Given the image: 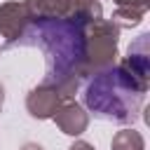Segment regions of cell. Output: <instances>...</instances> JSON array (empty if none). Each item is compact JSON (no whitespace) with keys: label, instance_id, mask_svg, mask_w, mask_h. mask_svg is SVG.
Masks as SVG:
<instances>
[{"label":"cell","instance_id":"8992f818","mask_svg":"<svg viewBox=\"0 0 150 150\" xmlns=\"http://www.w3.org/2000/svg\"><path fill=\"white\" fill-rule=\"evenodd\" d=\"M52 120L56 122V127H59L66 136H80V134H84L87 127H89V112H87L77 101H73V98L63 101V103L59 105V110L54 112Z\"/></svg>","mask_w":150,"mask_h":150},{"label":"cell","instance_id":"30bf717a","mask_svg":"<svg viewBox=\"0 0 150 150\" xmlns=\"http://www.w3.org/2000/svg\"><path fill=\"white\" fill-rule=\"evenodd\" d=\"M68 150H96V148H94L91 143H87V141H75Z\"/></svg>","mask_w":150,"mask_h":150},{"label":"cell","instance_id":"52a82bcc","mask_svg":"<svg viewBox=\"0 0 150 150\" xmlns=\"http://www.w3.org/2000/svg\"><path fill=\"white\" fill-rule=\"evenodd\" d=\"M110 150H145V141L136 129H122L112 136Z\"/></svg>","mask_w":150,"mask_h":150},{"label":"cell","instance_id":"6da1fadb","mask_svg":"<svg viewBox=\"0 0 150 150\" xmlns=\"http://www.w3.org/2000/svg\"><path fill=\"white\" fill-rule=\"evenodd\" d=\"M150 33H141L120 63L91 75L84 87V105L94 117L131 124L141 117L150 87Z\"/></svg>","mask_w":150,"mask_h":150},{"label":"cell","instance_id":"5b68a950","mask_svg":"<svg viewBox=\"0 0 150 150\" xmlns=\"http://www.w3.org/2000/svg\"><path fill=\"white\" fill-rule=\"evenodd\" d=\"M26 26H28V14H26L23 2L9 0V2L0 5V35L5 38L7 47H14L21 42Z\"/></svg>","mask_w":150,"mask_h":150},{"label":"cell","instance_id":"7c38bea8","mask_svg":"<svg viewBox=\"0 0 150 150\" xmlns=\"http://www.w3.org/2000/svg\"><path fill=\"white\" fill-rule=\"evenodd\" d=\"M2 103H5V89H2V84H0V108H2Z\"/></svg>","mask_w":150,"mask_h":150},{"label":"cell","instance_id":"ba28073f","mask_svg":"<svg viewBox=\"0 0 150 150\" xmlns=\"http://www.w3.org/2000/svg\"><path fill=\"white\" fill-rule=\"evenodd\" d=\"M143 16H145V12L143 9H138V7H117L115 12H112V23L122 30V28H134V26H138L141 21H143Z\"/></svg>","mask_w":150,"mask_h":150},{"label":"cell","instance_id":"3957f363","mask_svg":"<svg viewBox=\"0 0 150 150\" xmlns=\"http://www.w3.org/2000/svg\"><path fill=\"white\" fill-rule=\"evenodd\" d=\"M117 42L120 28L110 19H96L87 28V45H84V70L87 77L96 75L98 70L110 68L117 61Z\"/></svg>","mask_w":150,"mask_h":150},{"label":"cell","instance_id":"277c9868","mask_svg":"<svg viewBox=\"0 0 150 150\" xmlns=\"http://www.w3.org/2000/svg\"><path fill=\"white\" fill-rule=\"evenodd\" d=\"M63 101H68V96L59 87L40 82L38 87H33L28 91V96H26V110L35 120H52L54 112L59 110V105Z\"/></svg>","mask_w":150,"mask_h":150},{"label":"cell","instance_id":"8fae6325","mask_svg":"<svg viewBox=\"0 0 150 150\" xmlns=\"http://www.w3.org/2000/svg\"><path fill=\"white\" fill-rule=\"evenodd\" d=\"M21 150H42V145H38V143H23Z\"/></svg>","mask_w":150,"mask_h":150},{"label":"cell","instance_id":"9c48e42d","mask_svg":"<svg viewBox=\"0 0 150 150\" xmlns=\"http://www.w3.org/2000/svg\"><path fill=\"white\" fill-rule=\"evenodd\" d=\"M117 7H138V9H143V12H148V7H150V0H112Z\"/></svg>","mask_w":150,"mask_h":150},{"label":"cell","instance_id":"7a4b0ae2","mask_svg":"<svg viewBox=\"0 0 150 150\" xmlns=\"http://www.w3.org/2000/svg\"><path fill=\"white\" fill-rule=\"evenodd\" d=\"M94 19L84 14L28 19L26 33L19 45L38 47L45 54V84L59 87L68 98H73L87 80L84 70V45L87 28Z\"/></svg>","mask_w":150,"mask_h":150}]
</instances>
